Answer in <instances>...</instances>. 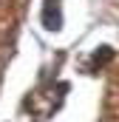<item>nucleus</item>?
I'll use <instances>...</instances> for the list:
<instances>
[{"instance_id":"f257e3e1","label":"nucleus","mask_w":119,"mask_h":122,"mask_svg":"<svg viewBox=\"0 0 119 122\" xmlns=\"http://www.w3.org/2000/svg\"><path fill=\"white\" fill-rule=\"evenodd\" d=\"M43 23H45V29H51V31L62 29V9H60V0H45Z\"/></svg>"}]
</instances>
